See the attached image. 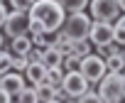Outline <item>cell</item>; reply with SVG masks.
<instances>
[{
    "mask_svg": "<svg viewBox=\"0 0 125 103\" xmlns=\"http://www.w3.org/2000/svg\"><path fill=\"white\" fill-rule=\"evenodd\" d=\"M27 12H30L32 20L42 22L47 32L59 30L61 25H64V17H66V12L61 10V8L54 3V0H34V5H32Z\"/></svg>",
    "mask_w": 125,
    "mask_h": 103,
    "instance_id": "obj_1",
    "label": "cell"
},
{
    "mask_svg": "<svg viewBox=\"0 0 125 103\" xmlns=\"http://www.w3.org/2000/svg\"><path fill=\"white\" fill-rule=\"evenodd\" d=\"M123 91H125V79L118 71H108L101 81H98V96L103 103H120L123 101Z\"/></svg>",
    "mask_w": 125,
    "mask_h": 103,
    "instance_id": "obj_2",
    "label": "cell"
},
{
    "mask_svg": "<svg viewBox=\"0 0 125 103\" xmlns=\"http://www.w3.org/2000/svg\"><path fill=\"white\" fill-rule=\"evenodd\" d=\"M123 15L118 0H88V17L91 22H108L113 25Z\"/></svg>",
    "mask_w": 125,
    "mask_h": 103,
    "instance_id": "obj_3",
    "label": "cell"
},
{
    "mask_svg": "<svg viewBox=\"0 0 125 103\" xmlns=\"http://www.w3.org/2000/svg\"><path fill=\"white\" fill-rule=\"evenodd\" d=\"M59 30H64V34L74 42L79 39H88V30H91V17L88 12H71L64 17V25Z\"/></svg>",
    "mask_w": 125,
    "mask_h": 103,
    "instance_id": "obj_4",
    "label": "cell"
},
{
    "mask_svg": "<svg viewBox=\"0 0 125 103\" xmlns=\"http://www.w3.org/2000/svg\"><path fill=\"white\" fill-rule=\"evenodd\" d=\"M79 71H81V76L86 79L88 86H96V83L108 74V71H105V64H103V57H98V54L83 57L81 64H79Z\"/></svg>",
    "mask_w": 125,
    "mask_h": 103,
    "instance_id": "obj_5",
    "label": "cell"
},
{
    "mask_svg": "<svg viewBox=\"0 0 125 103\" xmlns=\"http://www.w3.org/2000/svg\"><path fill=\"white\" fill-rule=\"evenodd\" d=\"M3 32L12 39V37H22L30 34V12L27 10H12L8 12L5 22H3Z\"/></svg>",
    "mask_w": 125,
    "mask_h": 103,
    "instance_id": "obj_6",
    "label": "cell"
},
{
    "mask_svg": "<svg viewBox=\"0 0 125 103\" xmlns=\"http://www.w3.org/2000/svg\"><path fill=\"white\" fill-rule=\"evenodd\" d=\"M61 91H64L71 101H76V98H81L88 91V83L81 76V71H66L64 74V81H61Z\"/></svg>",
    "mask_w": 125,
    "mask_h": 103,
    "instance_id": "obj_7",
    "label": "cell"
},
{
    "mask_svg": "<svg viewBox=\"0 0 125 103\" xmlns=\"http://www.w3.org/2000/svg\"><path fill=\"white\" fill-rule=\"evenodd\" d=\"M88 42L93 47H110L113 44V25L108 22H91V30H88Z\"/></svg>",
    "mask_w": 125,
    "mask_h": 103,
    "instance_id": "obj_8",
    "label": "cell"
},
{
    "mask_svg": "<svg viewBox=\"0 0 125 103\" xmlns=\"http://www.w3.org/2000/svg\"><path fill=\"white\" fill-rule=\"evenodd\" d=\"M0 88L8 91V93H10V98L15 101V96L25 88V76H22V74H15V71H8V74L0 76Z\"/></svg>",
    "mask_w": 125,
    "mask_h": 103,
    "instance_id": "obj_9",
    "label": "cell"
},
{
    "mask_svg": "<svg viewBox=\"0 0 125 103\" xmlns=\"http://www.w3.org/2000/svg\"><path fill=\"white\" fill-rule=\"evenodd\" d=\"M25 79H27L32 86H39V83H44V79H47V66H44L42 62L27 64V69H25Z\"/></svg>",
    "mask_w": 125,
    "mask_h": 103,
    "instance_id": "obj_10",
    "label": "cell"
},
{
    "mask_svg": "<svg viewBox=\"0 0 125 103\" xmlns=\"http://www.w3.org/2000/svg\"><path fill=\"white\" fill-rule=\"evenodd\" d=\"M103 64H105V71H118L120 74L125 69V57L120 54V49H113V52H105Z\"/></svg>",
    "mask_w": 125,
    "mask_h": 103,
    "instance_id": "obj_11",
    "label": "cell"
},
{
    "mask_svg": "<svg viewBox=\"0 0 125 103\" xmlns=\"http://www.w3.org/2000/svg\"><path fill=\"white\" fill-rule=\"evenodd\" d=\"M30 47H32V39H30V34L12 37V39H10V54H12V57H25L27 52H30Z\"/></svg>",
    "mask_w": 125,
    "mask_h": 103,
    "instance_id": "obj_12",
    "label": "cell"
},
{
    "mask_svg": "<svg viewBox=\"0 0 125 103\" xmlns=\"http://www.w3.org/2000/svg\"><path fill=\"white\" fill-rule=\"evenodd\" d=\"M54 3L64 10L66 15H71V12H83V10L88 8V0H54Z\"/></svg>",
    "mask_w": 125,
    "mask_h": 103,
    "instance_id": "obj_13",
    "label": "cell"
},
{
    "mask_svg": "<svg viewBox=\"0 0 125 103\" xmlns=\"http://www.w3.org/2000/svg\"><path fill=\"white\" fill-rule=\"evenodd\" d=\"M69 54H71V57H76V59L88 57V54H91V42H88V39H79V42H74V39H71ZM69 54H66V57H69Z\"/></svg>",
    "mask_w": 125,
    "mask_h": 103,
    "instance_id": "obj_14",
    "label": "cell"
},
{
    "mask_svg": "<svg viewBox=\"0 0 125 103\" xmlns=\"http://www.w3.org/2000/svg\"><path fill=\"white\" fill-rule=\"evenodd\" d=\"M61 59H64V54L52 44V47H47L44 49V59H42V64L47 66V69H52V66H61Z\"/></svg>",
    "mask_w": 125,
    "mask_h": 103,
    "instance_id": "obj_15",
    "label": "cell"
},
{
    "mask_svg": "<svg viewBox=\"0 0 125 103\" xmlns=\"http://www.w3.org/2000/svg\"><path fill=\"white\" fill-rule=\"evenodd\" d=\"M34 93H37V103H52L56 98V88L47 86V83H39L34 86Z\"/></svg>",
    "mask_w": 125,
    "mask_h": 103,
    "instance_id": "obj_16",
    "label": "cell"
},
{
    "mask_svg": "<svg viewBox=\"0 0 125 103\" xmlns=\"http://www.w3.org/2000/svg\"><path fill=\"white\" fill-rule=\"evenodd\" d=\"M61 81H64V71H61V66H52V69H47V79H44V83H47V86L59 88V86H61Z\"/></svg>",
    "mask_w": 125,
    "mask_h": 103,
    "instance_id": "obj_17",
    "label": "cell"
},
{
    "mask_svg": "<svg viewBox=\"0 0 125 103\" xmlns=\"http://www.w3.org/2000/svg\"><path fill=\"white\" fill-rule=\"evenodd\" d=\"M37 101V93H34V86L30 83V86H25L17 96H15V103H34Z\"/></svg>",
    "mask_w": 125,
    "mask_h": 103,
    "instance_id": "obj_18",
    "label": "cell"
},
{
    "mask_svg": "<svg viewBox=\"0 0 125 103\" xmlns=\"http://www.w3.org/2000/svg\"><path fill=\"white\" fill-rule=\"evenodd\" d=\"M79 64H81V59H76V57H64V59H61V71H79Z\"/></svg>",
    "mask_w": 125,
    "mask_h": 103,
    "instance_id": "obj_19",
    "label": "cell"
},
{
    "mask_svg": "<svg viewBox=\"0 0 125 103\" xmlns=\"http://www.w3.org/2000/svg\"><path fill=\"white\" fill-rule=\"evenodd\" d=\"M10 57H12V54H10ZM27 64H30V62H27V57H12V59H10V71L20 74V71H25V69H27Z\"/></svg>",
    "mask_w": 125,
    "mask_h": 103,
    "instance_id": "obj_20",
    "label": "cell"
},
{
    "mask_svg": "<svg viewBox=\"0 0 125 103\" xmlns=\"http://www.w3.org/2000/svg\"><path fill=\"white\" fill-rule=\"evenodd\" d=\"M113 42L120 44V47H125V27L120 22H113Z\"/></svg>",
    "mask_w": 125,
    "mask_h": 103,
    "instance_id": "obj_21",
    "label": "cell"
},
{
    "mask_svg": "<svg viewBox=\"0 0 125 103\" xmlns=\"http://www.w3.org/2000/svg\"><path fill=\"white\" fill-rule=\"evenodd\" d=\"M27 62L30 64H34V62H42L44 59V49H39V47H30V52H27Z\"/></svg>",
    "mask_w": 125,
    "mask_h": 103,
    "instance_id": "obj_22",
    "label": "cell"
},
{
    "mask_svg": "<svg viewBox=\"0 0 125 103\" xmlns=\"http://www.w3.org/2000/svg\"><path fill=\"white\" fill-rule=\"evenodd\" d=\"M10 59H12V57H10V52L0 49V76L10 71Z\"/></svg>",
    "mask_w": 125,
    "mask_h": 103,
    "instance_id": "obj_23",
    "label": "cell"
},
{
    "mask_svg": "<svg viewBox=\"0 0 125 103\" xmlns=\"http://www.w3.org/2000/svg\"><path fill=\"white\" fill-rule=\"evenodd\" d=\"M76 103H103V101H101V96H98L96 91H91V88H88L81 98H76Z\"/></svg>",
    "mask_w": 125,
    "mask_h": 103,
    "instance_id": "obj_24",
    "label": "cell"
},
{
    "mask_svg": "<svg viewBox=\"0 0 125 103\" xmlns=\"http://www.w3.org/2000/svg\"><path fill=\"white\" fill-rule=\"evenodd\" d=\"M8 3L12 5V10H30L34 5V0H8Z\"/></svg>",
    "mask_w": 125,
    "mask_h": 103,
    "instance_id": "obj_25",
    "label": "cell"
},
{
    "mask_svg": "<svg viewBox=\"0 0 125 103\" xmlns=\"http://www.w3.org/2000/svg\"><path fill=\"white\" fill-rule=\"evenodd\" d=\"M42 32H47V30H44V25L30 17V34H42Z\"/></svg>",
    "mask_w": 125,
    "mask_h": 103,
    "instance_id": "obj_26",
    "label": "cell"
},
{
    "mask_svg": "<svg viewBox=\"0 0 125 103\" xmlns=\"http://www.w3.org/2000/svg\"><path fill=\"white\" fill-rule=\"evenodd\" d=\"M5 17H8V8H5V3H0V27H3Z\"/></svg>",
    "mask_w": 125,
    "mask_h": 103,
    "instance_id": "obj_27",
    "label": "cell"
},
{
    "mask_svg": "<svg viewBox=\"0 0 125 103\" xmlns=\"http://www.w3.org/2000/svg\"><path fill=\"white\" fill-rule=\"evenodd\" d=\"M0 103H12L10 93H8V91H3V88H0Z\"/></svg>",
    "mask_w": 125,
    "mask_h": 103,
    "instance_id": "obj_28",
    "label": "cell"
},
{
    "mask_svg": "<svg viewBox=\"0 0 125 103\" xmlns=\"http://www.w3.org/2000/svg\"><path fill=\"white\" fill-rule=\"evenodd\" d=\"M115 22H120V25H123V27H125V12H123V15H120V17H118V20H115Z\"/></svg>",
    "mask_w": 125,
    "mask_h": 103,
    "instance_id": "obj_29",
    "label": "cell"
},
{
    "mask_svg": "<svg viewBox=\"0 0 125 103\" xmlns=\"http://www.w3.org/2000/svg\"><path fill=\"white\" fill-rule=\"evenodd\" d=\"M118 5H120V10L125 12V0H118Z\"/></svg>",
    "mask_w": 125,
    "mask_h": 103,
    "instance_id": "obj_30",
    "label": "cell"
},
{
    "mask_svg": "<svg viewBox=\"0 0 125 103\" xmlns=\"http://www.w3.org/2000/svg\"><path fill=\"white\" fill-rule=\"evenodd\" d=\"M0 49H3V32H0Z\"/></svg>",
    "mask_w": 125,
    "mask_h": 103,
    "instance_id": "obj_31",
    "label": "cell"
},
{
    "mask_svg": "<svg viewBox=\"0 0 125 103\" xmlns=\"http://www.w3.org/2000/svg\"><path fill=\"white\" fill-rule=\"evenodd\" d=\"M52 103H61V101H56V98H54V101H52Z\"/></svg>",
    "mask_w": 125,
    "mask_h": 103,
    "instance_id": "obj_32",
    "label": "cell"
},
{
    "mask_svg": "<svg viewBox=\"0 0 125 103\" xmlns=\"http://www.w3.org/2000/svg\"><path fill=\"white\" fill-rule=\"evenodd\" d=\"M66 103H76V101H71V98H69V101H66Z\"/></svg>",
    "mask_w": 125,
    "mask_h": 103,
    "instance_id": "obj_33",
    "label": "cell"
},
{
    "mask_svg": "<svg viewBox=\"0 0 125 103\" xmlns=\"http://www.w3.org/2000/svg\"><path fill=\"white\" fill-rule=\"evenodd\" d=\"M123 101H125V91H123Z\"/></svg>",
    "mask_w": 125,
    "mask_h": 103,
    "instance_id": "obj_34",
    "label": "cell"
},
{
    "mask_svg": "<svg viewBox=\"0 0 125 103\" xmlns=\"http://www.w3.org/2000/svg\"><path fill=\"white\" fill-rule=\"evenodd\" d=\"M0 3H5V0H0Z\"/></svg>",
    "mask_w": 125,
    "mask_h": 103,
    "instance_id": "obj_35",
    "label": "cell"
},
{
    "mask_svg": "<svg viewBox=\"0 0 125 103\" xmlns=\"http://www.w3.org/2000/svg\"><path fill=\"white\" fill-rule=\"evenodd\" d=\"M12 103H15V101H12Z\"/></svg>",
    "mask_w": 125,
    "mask_h": 103,
    "instance_id": "obj_36",
    "label": "cell"
}]
</instances>
